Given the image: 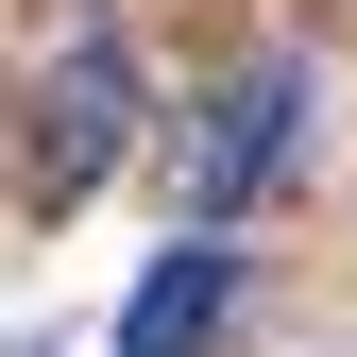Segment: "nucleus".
Returning <instances> with one entry per match:
<instances>
[{
	"mask_svg": "<svg viewBox=\"0 0 357 357\" xmlns=\"http://www.w3.org/2000/svg\"><path fill=\"white\" fill-rule=\"evenodd\" d=\"M221 306H238V238H170L137 273V306H119V357H204Z\"/></svg>",
	"mask_w": 357,
	"mask_h": 357,
	"instance_id": "7ed1b4c3",
	"label": "nucleus"
},
{
	"mask_svg": "<svg viewBox=\"0 0 357 357\" xmlns=\"http://www.w3.org/2000/svg\"><path fill=\"white\" fill-rule=\"evenodd\" d=\"M119 137H137V52L85 17L68 52H52V85H34V204H85L119 170Z\"/></svg>",
	"mask_w": 357,
	"mask_h": 357,
	"instance_id": "f03ea898",
	"label": "nucleus"
},
{
	"mask_svg": "<svg viewBox=\"0 0 357 357\" xmlns=\"http://www.w3.org/2000/svg\"><path fill=\"white\" fill-rule=\"evenodd\" d=\"M289 137H306V52H255V68L188 119V238H221V221H255V204H273Z\"/></svg>",
	"mask_w": 357,
	"mask_h": 357,
	"instance_id": "f257e3e1",
	"label": "nucleus"
}]
</instances>
